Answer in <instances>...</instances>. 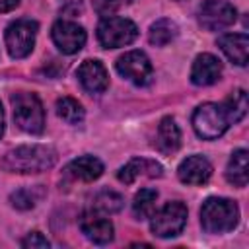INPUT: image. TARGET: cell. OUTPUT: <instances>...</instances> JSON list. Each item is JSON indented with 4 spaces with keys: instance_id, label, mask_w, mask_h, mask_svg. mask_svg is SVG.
Listing matches in <instances>:
<instances>
[{
    "instance_id": "17",
    "label": "cell",
    "mask_w": 249,
    "mask_h": 249,
    "mask_svg": "<svg viewBox=\"0 0 249 249\" xmlns=\"http://www.w3.org/2000/svg\"><path fill=\"white\" fill-rule=\"evenodd\" d=\"M220 51L237 66L247 64V53H249V37L245 33H226L218 39Z\"/></svg>"
},
{
    "instance_id": "21",
    "label": "cell",
    "mask_w": 249,
    "mask_h": 249,
    "mask_svg": "<svg viewBox=\"0 0 249 249\" xmlns=\"http://www.w3.org/2000/svg\"><path fill=\"white\" fill-rule=\"evenodd\" d=\"M224 109H226V115L230 119V123H239L245 115H247V109H249V103H247V93L245 89H235L230 93V97L222 103Z\"/></svg>"
},
{
    "instance_id": "16",
    "label": "cell",
    "mask_w": 249,
    "mask_h": 249,
    "mask_svg": "<svg viewBox=\"0 0 249 249\" xmlns=\"http://www.w3.org/2000/svg\"><path fill=\"white\" fill-rule=\"evenodd\" d=\"M177 175L187 185H204L212 175V165L204 156H189L179 163Z\"/></svg>"
},
{
    "instance_id": "12",
    "label": "cell",
    "mask_w": 249,
    "mask_h": 249,
    "mask_svg": "<svg viewBox=\"0 0 249 249\" xmlns=\"http://www.w3.org/2000/svg\"><path fill=\"white\" fill-rule=\"evenodd\" d=\"M101 175H103V163L93 156L76 158L62 169V181L64 183H74V181L91 183V181L99 179Z\"/></svg>"
},
{
    "instance_id": "20",
    "label": "cell",
    "mask_w": 249,
    "mask_h": 249,
    "mask_svg": "<svg viewBox=\"0 0 249 249\" xmlns=\"http://www.w3.org/2000/svg\"><path fill=\"white\" fill-rule=\"evenodd\" d=\"M175 37H177V23L171 21V19H167V18H161V19H158V21H154L150 25L148 41L154 47H165Z\"/></svg>"
},
{
    "instance_id": "26",
    "label": "cell",
    "mask_w": 249,
    "mask_h": 249,
    "mask_svg": "<svg viewBox=\"0 0 249 249\" xmlns=\"http://www.w3.org/2000/svg\"><path fill=\"white\" fill-rule=\"evenodd\" d=\"M49 245H51L49 239H47L41 231H31V233H27V235L21 239V247H27V249H35V247L45 249V247H49Z\"/></svg>"
},
{
    "instance_id": "19",
    "label": "cell",
    "mask_w": 249,
    "mask_h": 249,
    "mask_svg": "<svg viewBox=\"0 0 249 249\" xmlns=\"http://www.w3.org/2000/svg\"><path fill=\"white\" fill-rule=\"evenodd\" d=\"M247 160H249V154H247L245 148H239L231 154V158L228 161V167H226V179L233 187H245L247 185V181H249Z\"/></svg>"
},
{
    "instance_id": "4",
    "label": "cell",
    "mask_w": 249,
    "mask_h": 249,
    "mask_svg": "<svg viewBox=\"0 0 249 249\" xmlns=\"http://www.w3.org/2000/svg\"><path fill=\"white\" fill-rule=\"evenodd\" d=\"M230 124L231 123H230L222 103L220 105L218 103H202L193 113V128H195L196 136L202 140L220 138L228 130Z\"/></svg>"
},
{
    "instance_id": "22",
    "label": "cell",
    "mask_w": 249,
    "mask_h": 249,
    "mask_svg": "<svg viewBox=\"0 0 249 249\" xmlns=\"http://www.w3.org/2000/svg\"><path fill=\"white\" fill-rule=\"evenodd\" d=\"M156 200H158V191L156 189H140L134 195L132 200V212L138 220L150 218L156 210Z\"/></svg>"
},
{
    "instance_id": "18",
    "label": "cell",
    "mask_w": 249,
    "mask_h": 249,
    "mask_svg": "<svg viewBox=\"0 0 249 249\" xmlns=\"http://www.w3.org/2000/svg\"><path fill=\"white\" fill-rule=\"evenodd\" d=\"M181 146V130L175 123L173 117H163L160 126H158V134H156V148L161 154H173L177 152Z\"/></svg>"
},
{
    "instance_id": "2",
    "label": "cell",
    "mask_w": 249,
    "mask_h": 249,
    "mask_svg": "<svg viewBox=\"0 0 249 249\" xmlns=\"http://www.w3.org/2000/svg\"><path fill=\"white\" fill-rule=\"evenodd\" d=\"M239 222V206L231 198L210 196L200 206V226L206 233H228Z\"/></svg>"
},
{
    "instance_id": "7",
    "label": "cell",
    "mask_w": 249,
    "mask_h": 249,
    "mask_svg": "<svg viewBox=\"0 0 249 249\" xmlns=\"http://www.w3.org/2000/svg\"><path fill=\"white\" fill-rule=\"evenodd\" d=\"M37 29H39V23L33 21V19L21 18V19L12 21L6 27V33H4L8 54L12 58H25L35 47Z\"/></svg>"
},
{
    "instance_id": "15",
    "label": "cell",
    "mask_w": 249,
    "mask_h": 249,
    "mask_svg": "<svg viewBox=\"0 0 249 249\" xmlns=\"http://www.w3.org/2000/svg\"><path fill=\"white\" fill-rule=\"evenodd\" d=\"M161 175H163L161 163L150 158H132L117 171V179L124 185L134 183L136 177H161Z\"/></svg>"
},
{
    "instance_id": "13",
    "label": "cell",
    "mask_w": 249,
    "mask_h": 249,
    "mask_svg": "<svg viewBox=\"0 0 249 249\" xmlns=\"http://www.w3.org/2000/svg\"><path fill=\"white\" fill-rule=\"evenodd\" d=\"M78 82L82 84V88L89 93H103L109 88V74L105 70V66L95 60V58H88L78 66Z\"/></svg>"
},
{
    "instance_id": "25",
    "label": "cell",
    "mask_w": 249,
    "mask_h": 249,
    "mask_svg": "<svg viewBox=\"0 0 249 249\" xmlns=\"http://www.w3.org/2000/svg\"><path fill=\"white\" fill-rule=\"evenodd\" d=\"M45 193H43V189L37 185V187H33V189H19V191H14L12 195H10V202H12V206L14 208H18V210H29V208H33L35 204H37V200L43 196Z\"/></svg>"
},
{
    "instance_id": "10",
    "label": "cell",
    "mask_w": 249,
    "mask_h": 249,
    "mask_svg": "<svg viewBox=\"0 0 249 249\" xmlns=\"http://www.w3.org/2000/svg\"><path fill=\"white\" fill-rule=\"evenodd\" d=\"M51 37H53V43L58 47V51L64 54L78 53L86 45V39H88L86 29L78 25L76 21H68V19L54 21L51 29Z\"/></svg>"
},
{
    "instance_id": "8",
    "label": "cell",
    "mask_w": 249,
    "mask_h": 249,
    "mask_svg": "<svg viewBox=\"0 0 249 249\" xmlns=\"http://www.w3.org/2000/svg\"><path fill=\"white\" fill-rule=\"evenodd\" d=\"M115 68L123 78H126L128 82H132L134 86H140V88L150 86L154 80L152 62L146 56V53H142V51H128V53L121 54L117 58Z\"/></svg>"
},
{
    "instance_id": "1",
    "label": "cell",
    "mask_w": 249,
    "mask_h": 249,
    "mask_svg": "<svg viewBox=\"0 0 249 249\" xmlns=\"http://www.w3.org/2000/svg\"><path fill=\"white\" fill-rule=\"evenodd\" d=\"M56 160L58 154L53 146L25 144L10 150L2 160V167L10 173H41L51 169Z\"/></svg>"
},
{
    "instance_id": "24",
    "label": "cell",
    "mask_w": 249,
    "mask_h": 249,
    "mask_svg": "<svg viewBox=\"0 0 249 249\" xmlns=\"http://www.w3.org/2000/svg\"><path fill=\"white\" fill-rule=\"evenodd\" d=\"M123 204H124V198L115 191H101L91 200V208L103 214H115L123 208Z\"/></svg>"
},
{
    "instance_id": "3",
    "label": "cell",
    "mask_w": 249,
    "mask_h": 249,
    "mask_svg": "<svg viewBox=\"0 0 249 249\" xmlns=\"http://www.w3.org/2000/svg\"><path fill=\"white\" fill-rule=\"evenodd\" d=\"M10 101H12L16 124L29 134H41L45 128V109L41 99L35 93L18 91L12 93Z\"/></svg>"
},
{
    "instance_id": "9",
    "label": "cell",
    "mask_w": 249,
    "mask_h": 249,
    "mask_svg": "<svg viewBox=\"0 0 249 249\" xmlns=\"http://www.w3.org/2000/svg\"><path fill=\"white\" fill-rule=\"evenodd\" d=\"M237 18L235 8L228 0H204L198 6V21L208 31L230 27Z\"/></svg>"
},
{
    "instance_id": "27",
    "label": "cell",
    "mask_w": 249,
    "mask_h": 249,
    "mask_svg": "<svg viewBox=\"0 0 249 249\" xmlns=\"http://www.w3.org/2000/svg\"><path fill=\"white\" fill-rule=\"evenodd\" d=\"M134 0H97L95 2V8L101 16H111L117 8H121L123 4H132Z\"/></svg>"
},
{
    "instance_id": "11",
    "label": "cell",
    "mask_w": 249,
    "mask_h": 249,
    "mask_svg": "<svg viewBox=\"0 0 249 249\" xmlns=\"http://www.w3.org/2000/svg\"><path fill=\"white\" fill-rule=\"evenodd\" d=\"M80 230L82 233L91 241V243H97V245H107L109 241H113V235H115V228L111 224V220L107 218V214L103 212H97V210H86L80 220Z\"/></svg>"
},
{
    "instance_id": "5",
    "label": "cell",
    "mask_w": 249,
    "mask_h": 249,
    "mask_svg": "<svg viewBox=\"0 0 249 249\" xmlns=\"http://www.w3.org/2000/svg\"><path fill=\"white\" fill-rule=\"evenodd\" d=\"M136 37H138V27L128 18L105 16L97 25V41L103 49L126 47Z\"/></svg>"
},
{
    "instance_id": "14",
    "label": "cell",
    "mask_w": 249,
    "mask_h": 249,
    "mask_svg": "<svg viewBox=\"0 0 249 249\" xmlns=\"http://www.w3.org/2000/svg\"><path fill=\"white\" fill-rule=\"evenodd\" d=\"M220 76H222V62L214 54L202 53L195 58L191 68V82L195 86H212L220 80Z\"/></svg>"
},
{
    "instance_id": "23",
    "label": "cell",
    "mask_w": 249,
    "mask_h": 249,
    "mask_svg": "<svg viewBox=\"0 0 249 249\" xmlns=\"http://www.w3.org/2000/svg\"><path fill=\"white\" fill-rule=\"evenodd\" d=\"M56 113L68 124H80L84 121V117H86L84 107L76 99H72V97H60L56 101Z\"/></svg>"
},
{
    "instance_id": "28",
    "label": "cell",
    "mask_w": 249,
    "mask_h": 249,
    "mask_svg": "<svg viewBox=\"0 0 249 249\" xmlns=\"http://www.w3.org/2000/svg\"><path fill=\"white\" fill-rule=\"evenodd\" d=\"M19 2H21V0H0V14L14 10V8H16Z\"/></svg>"
},
{
    "instance_id": "29",
    "label": "cell",
    "mask_w": 249,
    "mask_h": 249,
    "mask_svg": "<svg viewBox=\"0 0 249 249\" xmlns=\"http://www.w3.org/2000/svg\"><path fill=\"white\" fill-rule=\"evenodd\" d=\"M4 134V109H2V103H0V138Z\"/></svg>"
},
{
    "instance_id": "6",
    "label": "cell",
    "mask_w": 249,
    "mask_h": 249,
    "mask_svg": "<svg viewBox=\"0 0 249 249\" xmlns=\"http://www.w3.org/2000/svg\"><path fill=\"white\" fill-rule=\"evenodd\" d=\"M150 218V230L156 237H175L187 224V206L181 200H169Z\"/></svg>"
}]
</instances>
